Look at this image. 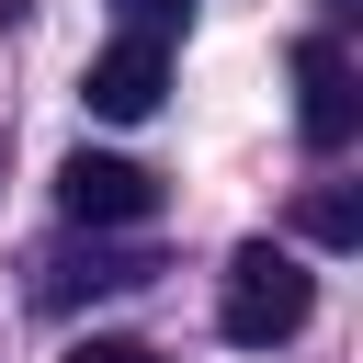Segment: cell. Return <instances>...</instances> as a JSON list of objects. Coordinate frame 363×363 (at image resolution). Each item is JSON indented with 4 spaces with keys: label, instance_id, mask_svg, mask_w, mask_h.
Here are the masks:
<instances>
[{
    "label": "cell",
    "instance_id": "obj_1",
    "mask_svg": "<svg viewBox=\"0 0 363 363\" xmlns=\"http://www.w3.org/2000/svg\"><path fill=\"white\" fill-rule=\"evenodd\" d=\"M306 306H318V284H306V261H295V250H272V238H238V250H227L216 329H227L238 352H272V340H295V329H306Z\"/></svg>",
    "mask_w": 363,
    "mask_h": 363
},
{
    "label": "cell",
    "instance_id": "obj_7",
    "mask_svg": "<svg viewBox=\"0 0 363 363\" xmlns=\"http://www.w3.org/2000/svg\"><path fill=\"white\" fill-rule=\"evenodd\" d=\"M182 11H193V0H113V23H125V34H170Z\"/></svg>",
    "mask_w": 363,
    "mask_h": 363
},
{
    "label": "cell",
    "instance_id": "obj_4",
    "mask_svg": "<svg viewBox=\"0 0 363 363\" xmlns=\"http://www.w3.org/2000/svg\"><path fill=\"white\" fill-rule=\"evenodd\" d=\"M295 125H306V147H318V159L363 136V79H352V57H340L329 34H306V45H295Z\"/></svg>",
    "mask_w": 363,
    "mask_h": 363
},
{
    "label": "cell",
    "instance_id": "obj_2",
    "mask_svg": "<svg viewBox=\"0 0 363 363\" xmlns=\"http://www.w3.org/2000/svg\"><path fill=\"white\" fill-rule=\"evenodd\" d=\"M79 102H91L102 125H147V113L170 102V34H113V45L79 68Z\"/></svg>",
    "mask_w": 363,
    "mask_h": 363
},
{
    "label": "cell",
    "instance_id": "obj_5",
    "mask_svg": "<svg viewBox=\"0 0 363 363\" xmlns=\"http://www.w3.org/2000/svg\"><path fill=\"white\" fill-rule=\"evenodd\" d=\"M159 261L147 250H91V261H57L45 272V306H79V295H125V284H147Z\"/></svg>",
    "mask_w": 363,
    "mask_h": 363
},
{
    "label": "cell",
    "instance_id": "obj_3",
    "mask_svg": "<svg viewBox=\"0 0 363 363\" xmlns=\"http://www.w3.org/2000/svg\"><path fill=\"white\" fill-rule=\"evenodd\" d=\"M57 204H68V227H147L159 216V170H136V159H113V147H79L68 170H57Z\"/></svg>",
    "mask_w": 363,
    "mask_h": 363
},
{
    "label": "cell",
    "instance_id": "obj_6",
    "mask_svg": "<svg viewBox=\"0 0 363 363\" xmlns=\"http://www.w3.org/2000/svg\"><path fill=\"white\" fill-rule=\"evenodd\" d=\"M306 238H318V250H352V238H363V204H352V193H306Z\"/></svg>",
    "mask_w": 363,
    "mask_h": 363
},
{
    "label": "cell",
    "instance_id": "obj_8",
    "mask_svg": "<svg viewBox=\"0 0 363 363\" xmlns=\"http://www.w3.org/2000/svg\"><path fill=\"white\" fill-rule=\"evenodd\" d=\"M68 363H159V352H147V340H113V329H91V340H79Z\"/></svg>",
    "mask_w": 363,
    "mask_h": 363
}]
</instances>
